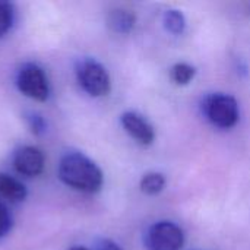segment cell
Instances as JSON below:
<instances>
[{
	"instance_id": "1",
	"label": "cell",
	"mask_w": 250,
	"mask_h": 250,
	"mask_svg": "<svg viewBox=\"0 0 250 250\" xmlns=\"http://www.w3.org/2000/svg\"><path fill=\"white\" fill-rule=\"evenodd\" d=\"M60 180L72 189L95 193L101 189L104 177L101 168L82 152H67L59 163Z\"/></svg>"
},
{
	"instance_id": "2",
	"label": "cell",
	"mask_w": 250,
	"mask_h": 250,
	"mask_svg": "<svg viewBox=\"0 0 250 250\" xmlns=\"http://www.w3.org/2000/svg\"><path fill=\"white\" fill-rule=\"evenodd\" d=\"M76 78L86 94L103 97L110 92L111 82L105 67L94 59H82L76 64Z\"/></svg>"
},
{
	"instance_id": "3",
	"label": "cell",
	"mask_w": 250,
	"mask_h": 250,
	"mask_svg": "<svg viewBox=\"0 0 250 250\" xmlns=\"http://www.w3.org/2000/svg\"><path fill=\"white\" fill-rule=\"evenodd\" d=\"M18 89L37 101H45L50 95V83L45 72L35 63H25L16 75Z\"/></svg>"
},
{
	"instance_id": "4",
	"label": "cell",
	"mask_w": 250,
	"mask_h": 250,
	"mask_svg": "<svg viewBox=\"0 0 250 250\" xmlns=\"http://www.w3.org/2000/svg\"><path fill=\"white\" fill-rule=\"evenodd\" d=\"M204 108L209 122L217 127L230 129L239 122V104L231 95L214 94L207 98Z\"/></svg>"
},
{
	"instance_id": "5",
	"label": "cell",
	"mask_w": 250,
	"mask_h": 250,
	"mask_svg": "<svg viewBox=\"0 0 250 250\" xmlns=\"http://www.w3.org/2000/svg\"><path fill=\"white\" fill-rule=\"evenodd\" d=\"M185 242V234L179 226L170 221L154 224L145 239L148 250H180Z\"/></svg>"
},
{
	"instance_id": "6",
	"label": "cell",
	"mask_w": 250,
	"mask_h": 250,
	"mask_svg": "<svg viewBox=\"0 0 250 250\" xmlns=\"http://www.w3.org/2000/svg\"><path fill=\"white\" fill-rule=\"evenodd\" d=\"M13 166L19 174L26 177H35L42 173L44 154L35 146H22L15 152Z\"/></svg>"
},
{
	"instance_id": "7",
	"label": "cell",
	"mask_w": 250,
	"mask_h": 250,
	"mask_svg": "<svg viewBox=\"0 0 250 250\" xmlns=\"http://www.w3.org/2000/svg\"><path fill=\"white\" fill-rule=\"evenodd\" d=\"M122 125L125 130L141 145H151L155 139V132L152 126L141 114L133 111H126L122 114Z\"/></svg>"
},
{
	"instance_id": "8",
	"label": "cell",
	"mask_w": 250,
	"mask_h": 250,
	"mask_svg": "<svg viewBox=\"0 0 250 250\" xmlns=\"http://www.w3.org/2000/svg\"><path fill=\"white\" fill-rule=\"evenodd\" d=\"M0 195L12 202H21L26 198V188L18 179L0 173Z\"/></svg>"
},
{
	"instance_id": "9",
	"label": "cell",
	"mask_w": 250,
	"mask_h": 250,
	"mask_svg": "<svg viewBox=\"0 0 250 250\" xmlns=\"http://www.w3.org/2000/svg\"><path fill=\"white\" fill-rule=\"evenodd\" d=\"M108 26L117 34H127L133 29L136 18L132 12L125 9H114L107 18Z\"/></svg>"
},
{
	"instance_id": "10",
	"label": "cell",
	"mask_w": 250,
	"mask_h": 250,
	"mask_svg": "<svg viewBox=\"0 0 250 250\" xmlns=\"http://www.w3.org/2000/svg\"><path fill=\"white\" fill-rule=\"evenodd\" d=\"M166 186V177L161 173H148L141 180V190L146 195H158Z\"/></svg>"
},
{
	"instance_id": "11",
	"label": "cell",
	"mask_w": 250,
	"mask_h": 250,
	"mask_svg": "<svg viewBox=\"0 0 250 250\" xmlns=\"http://www.w3.org/2000/svg\"><path fill=\"white\" fill-rule=\"evenodd\" d=\"M164 26L168 32L180 35L186 28V19L180 10L170 9L164 13Z\"/></svg>"
},
{
	"instance_id": "12",
	"label": "cell",
	"mask_w": 250,
	"mask_h": 250,
	"mask_svg": "<svg viewBox=\"0 0 250 250\" xmlns=\"http://www.w3.org/2000/svg\"><path fill=\"white\" fill-rule=\"evenodd\" d=\"M195 67L188 64V63H177L171 67V79L177 83V85H188L193 78H195Z\"/></svg>"
},
{
	"instance_id": "13",
	"label": "cell",
	"mask_w": 250,
	"mask_h": 250,
	"mask_svg": "<svg viewBox=\"0 0 250 250\" xmlns=\"http://www.w3.org/2000/svg\"><path fill=\"white\" fill-rule=\"evenodd\" d=\"M15 18L13 4L9 1H0V38L10 29Z\"/></svg>"
},
{
	"instance_id": "14",
	"label": "cell",
	"mask_w": 250,
	"mask_h": 250,
	"mask_svg": "<svg viewBox=\"0 0 250 250\" xmlns=\"http://www.w3.org/2000/svg\"><path fill=\"white\" fill-rule=\"evenodd\" d=\"M25 119H26V123H28L29 129L35 135H40V133H42L45 130V120L38 113H28L25 116Z\"/></svg>"
},
{
	"instance_id": "15",
	"label": "cell",
	"mask_w": 250,
	"mask_h": 250,
	"mask_svg": "<svg viewBox=\"0 0 250 250\" xmlns=\"http://www.w3.org/2000/svg\"><path fill=\"white\" fill-rule=\"evenodd\" d=\"M12 229V215L7 207L0 201V239L4 237Z\"/></svg>"
},
{
	"instance_id": "16",
	"label": "cell",
	"mask_w": 250,
	"mask_h": 250,
	"mask_svg": "<svg viewBox=\"0 0 250 250\" xmlns=\"http://www.w3.org/2000/svg\"><path fill=\"white\" fill-rule=\"evenodd\" d=\"M100 250H122L114 242L111 240H103L100 243Z\"/></svg>"
},
{
	"instance_id": "17",
	"label": "cell",
	"mask_w": 250,
	"mask_h": 250,
	"mask_svg": "<svg viewBox=\"0 0 250 250\" xmlns=\"http://www.w3.org/2000/svg\"><path fill=\"white\" fill-rule=\"evenodd\" d=\"M70 250H88V249H85V248H81V246H78V248H72Z\"/></svg>"
}]
</instances>
